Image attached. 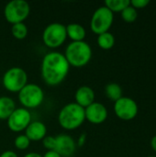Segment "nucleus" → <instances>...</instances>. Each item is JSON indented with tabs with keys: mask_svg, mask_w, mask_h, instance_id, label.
Returning <instances> with one entry per match:
<instances>
[{
	"mask_svg": "<svg viewBox=\"0 0 156 157\" xmlns=\"http://www.w3.org/2000/svg\"><path fill=\"white\" fill-rule=\"evenodd\" d=\"M76 142L72 136L68 134H60L55 136L54 151L62 157L73 156L76 151Z\"/></svg>",
	"mask_w": 156,
	"mask_h": 157,
	"instance_id": "11",
	"label": "nucleus"
},
{
	"mask_svg": "<svg viewBox=\"0 0 156 157\" xmlns=\"http://www.w3.org/2000/svg\"><path fill=\"white\" fill-rule=\"evenodd\" d=\"M151 147H152V149L156 153V135L154 136L152 138V140H151Z\"/></svg>",
	"mask_w": 156,
	"mask_h": 157,
	"instance_id": "29",
	"label": "nucleus"
},
{
	"mask_svg": "<svg viewBox=\"0 0 156 157\" xmlns=\"http://www.w3.org/2000/svg\"><path fill=\"white\" fill-rule=\"evenodd\" d=\"M70 64L63 53L50 52L41 61L40 75L43 81L51 86H56L63 83L68 75Z\"/></svg>",
	"mask_w": 156,
	"mask_h": 157,
	"instance_id": "1",
	"label": "nucleus"
},
{
	"mask_svg": "<svg viewBox=\"0 0 156 157\" xmlns=\"http://www.w3.org/2000/svg\"><path fill=\"white\" fill-rule=\"evenodd\" d=\"M131 6H133L135 9H141V8H144L146 7L150 1L149 0H131Z\"/></svg>",
	"mask_w": 156,
	"mask_h": 157,
	"instance_id": "24",
	"label": "nucleus"
},
{
	"mask_svg": "<svg viewBox=\"0 0 156 157\" xmlns=\"http://www.w3.org/2000/svg\"><path fill=\"white\" fill-rule=\"evenodd\" d=\"M121 17L122 19L127 22V23H132L134 22L137 17H138V12H137V9H135L133 6H128L125 9H123L121 12Z\"/></svg>",
	"mask_w": 156,
	"mask_h": 157,
	"instance_id": "21",
	"label": "nucleus"
},
{
	"mask_svg": "<svg viewBox=\"0 0 156 157\" xmlns=\"http://www.w3.org/2000/svg\"><path fill=\"white\" fill-rule=\"evenodd\" d=\"M86 133H82L78 140H77V143H76V145L78 147H82L85 144H86Z\"/></svg>",
	"mask_w": 156,
	"mask_h": 157,
	"instance_id": "25",
	"label": "nucleus"
},
{
	"mask_svg": "<svg viewBox=\"0 0 156 157\" xmlns=\"http://www.w3.org/2000/svg\"><path fill=\"white\" fill-rule=\"evenodd\" d=\"M0 157H18L17 153L12 151V150H6L5 152H3L1 155H0Z\"/></svg>",
	"mask_w": 156,
	"mask_h": 157,
	"instance_id": "26",
	"label": "nucleus"
},
{
	"mask_svg": "<svg viewBox=\"0 0 156 157\" xmlns=\"http://www.w3.org/2000/svg\"><path fill=\"white\" fill-rule=\"evenodd\" d=\"M42 145L47 151H54L55 148V137L53 136H46L42 141Z\"/></svg>",
	"mask_w": 156,
	"mask_h": 157,
	"instance_id": "23",
	"label": "nucleus"
},
{
	"mask_svg": "<svg viewBox=\"0 0 156 157\" xmlns=\"http://www.w3.org/2000/svg\"><path fill=\"white\" fill-rule=\"evenodd\" d=\"M7 127L11 132H21L31 122V113L25 108H17L6 120Z\"/></svg>",
	"mask_w": 156,
	"mask_h": 157,
	"instance_id": "10",
	"label": "nucleus"
},
{
	"mask_svg": "<svg viewBox=\"0 0 156 157\" xmlns=\"http://www.w3.org/2000/svg\"><path fill=\"white\" fill-rule=\"evenodd\" d=\"M105 94L108 99H110L114 102L123 97L122 96V88L117 83L108 84L105 86Z\"/></svg>",
	"mask_w": 156,
	"mask_h": 157,
	"instance_id": "18",
	"label": "nucleus"
},
{
	"mask_svg": "<svg viewBox=\"0 0 156 157\" xmlns=\"http://www.w3.org/2000/svg\"><path fill=\"white\" fill-rule=\"evenodd\" d=\"M86 121L85 109L71 102L64 105L58 114V122L60 126L66 131H74L82 126Z\"/></svg>",
	"mask_w": 156,
	"mask_h": 157,
	"instance_id": "2",
	"label": "nucleus"
},
{
	"mask_svg": "<svg viewBox=\"0 0 156 157\" xmlns=\"http://www.w3.org/2000/svg\"><path fill=\"white\" fill-rule=\"evenodd\" d=\"M114 20V14L105 6H99L95 10L90 21L91 30L99 35L104 32H108L111 28Z\"/></svg>",
	"mask_w": 156,
	"mask_h": 157,
	"instance_id": "8",
	"label": "nucleus"
},
{
	"mask_svg": "<svg viewBox=\"0 0 156 157\" xmlns=\"http://www.w3.org/2000/svg\"><path fill=\"white\" fill-rule=\"evenodd\" d=\"M42 157H62L55 151H47Z\"/></svg>",
	"mask_w": 156,
	"mask_h": 157,
	"instance_id": "27",
	"label": "nucleus"
},
{
	"mask_svg": "<svg viewBox=\"0 0 156 157\" xmlns=\"http://www.w3.org/2000/svg\"><path fill=\"white\" fill-rule=\"evenodd\" d=\"M96 95L95 91L92 87L88 86H79L74 94L75 103L82 108L86 109L95 102Z\"/></svg>",
	"mask_w": 156,
	"mask_h": 157,
	"instance_id": "13",
	"label": "nucleus"
},
{
	"mask_svg": "<svg viewBox=\"0 0 156 157\" xmlns=\"http://www.w3.org/2000/svg\"><path fill=\"white\" fill-rule=\"evenodd\" d=\"M92 48L85 40L70 42L64 52V56L70 66L80 68L86 66L92 58Z\"/></svg>",
	"mask_w": 156,
	"mask_h": 157,
	"instance_id": "3",
	"label": "nucleus"
},
{
	"mask_svg": "<svg viewBox=\"0 0 156 157\" xmlns=\"http://www.w3.org/2000/svg\"><path fill=\"white\" fill-rule=\"evenodd\" d=\"M130 0H106L105 6L111 12H121L128 6H130Z\"/></svg>",
	"mask_w": 156,
	"mask_h": 157,
	"instance_id": "19",
	"label": "nucleus"
},
{
	"mask_svg": "<svg viewBox=\"0 0 156 157\" xmlns=\"http://www.w3.org/2000/svg\"><path fill=\"white\" fill-rule=\"evenodd\" d=\"M30 6L25 0H12L6 3L4 8V16L11 25L24 22L29 16Z\"/></svg>",
	"mask_w": 156,
	"mask_h": 157,
	"instance_id": "7",
	"label": "nucleus"
},
{
	"mask_svg": "<svg viewBox=\"0 0 156 157\" xmlns=\"http://www.w3.org/2000/svg\"><path fill=\"white\" fill-rule=\"evenodd\" d=\"M11 33L13 37L17 40H24L29 33V29L27 25L24 22L17 23L12 25L11 27Z\"/></svg>",
	"mask_w": 156,
	"mask_h": 157,
	"instance_id": "20",
	"label": "nucleus"
},
{
	"mask_svg": "<svg viewBox=\"0 0 156 157\" xmlns=\"http://www.w3.org/2000/svg\"><path fill=\"white\" fill-rule=\"evenodd\" d=\"M67 37L72 41H82L85 40L86 36V30L84 26L79 23H69L66 26Z\"/></svg>",
	"mask_w": 156,
	"mask_h": 157,
	"instance_id": "15",
	"label": "nucleus"
},
{
	"mask_svg": "<svg viewBox=\"0 0 156 157\" xmlns=\"http://www.w3.org/2000/svg\"><path fill=\"white\" fill-rule=\"evenodd\" d=\"M23 157H42L41 155H40L39 153H35V152H30L26 154Z\"/></svg>",
	"mask_w": 156,
	"mask_h": 157,
	"instance_id": "28",
	"label": "nucleus"
},
{
	"mask_svg": "<svg viewBox=\"0 0 156 157\" xmlns=\"http://www.w3.org/2000/svg\"><path fill=\"white\" fill-rule=\"evenodd\" d=\"M148 157H156V156H148Z\"/></svg>",
	"mask_w": 156,
	"mask_h": 157,
	"instance_id": "30",
	"label": "nucleus"
},
{
	"mask_svg": "<svg viewBox=\"0 0 156 157\" xmlns=\"http://www.w3.org/2000/svg\"><path fill=\"white\" fill-rule=\"evenodd\" d=\"M28 84L27 72L18 66L7 69L2 77V85L10 93H18Z\"/></svg>",
	"mask_w": 156,
	"mask_h": 157,
	"instance_id": "5",
	"label": "nucleus"
},
{
	"mask_svg": "<svg viewBox=\"0 0 156 157\" xmlns=\"http://www.w3.org/2000/svg\"><path fill=\"white\" fill-rule=\"evenodd\" d=\"M67 39L66 26L60 22H52L46 26L42 32V41L45 46L56 49L62 46Z\"/></svg>",
	"mask_w": 156,
	"mask_h": 157,
	"instance_id": "6",
	"label": "nucleus"
},
{
	"mask_svg": "<svg viewBox=\"0 0 156 157\" xmlns=\"http://www.w3.org/2000/svg\"><path fill=\"white\" fill-rule=\"evenodd\" d=\"M16 102L10 97H0V120L6 121L16 109Z\"/></svg>",
	"mask_w": 156,
	"mask_h": 157,
	"instance_id": "16",
	"label": "nucleus"
},
{
	"mask_svg": "<svg viewBox=\"0 0 156 157\" xmlns=\"http://www.w3.org/2000/svg\"><path fill=\"white\" fill-rule=\"evenodd\" d=\"M17 94L18 101L22 108L29 110L40 107L45 98V93L41 86L34 83H28Z\"/></svg>",
	"mask_w": 156,
	"mask_h": 157,
	"instance_id": "4",
	"label": "nucleus"
},
{
	"mask_svg": "<svg viewBox=\"0 0 156 157\" xmlns=\"http://www.w3.org/2000/svg\"><path fill=\"white\" fill-rule=\"evenodd\" d=\"M97 45L103 50H110L115 45V37L109 31L97 35Z\"/></svg>",
	"mask_w": 156,
	"mask_h": 157,
	"instance_id": "17",
	"label": "nucleus"
},
{
	"mask_svg": "<svg viewBox=\"0 0 156 157\" xmlns=\"http://www.w3.org/2000/svg\"><path fill=\"white\" fill-rule=\"evenodd\" d=\"M25 134L30 142L42 141L47 136V127L42 121H31L25 130Z\"/></svg>",
	"mask_w": 156,
	"mask_h": 157,
	"instance_id": "14",
	"label": "nucleus"
},
{
	"mask_svg": "<svg viewBox=\"0 0 156 157\" xmlns=\"http://www.w3.org/2000/svg\"><path fill=\"white\" fill-rule=\"evenodd\" d=\"M30 141L29 139L26 136V134H18L14 141V145L17 149L24 151L27 150L29 145H30Z\"/></svg>",
	"mask_w": 156,
	"mask_h": 157,
	"instance_id": "22",
	"label": "nucleus"
},
{
	"mask_svg": "<svg viewBox=\"0 0 156 157\" xmlns=\"http://www.w3.org/2000/svg\"><path fill=\"white\" fill-rule=\"evenodd\" d=\"M138 105L135 100L128 97H122L114 103V112L122 121H131L138 114Z\"/></svg>",
	"mask_w": 156,
	"mask_h": 157,
	"instance_id": "9",
	"label": "nucleus"
},
{
	"mask_svg": "<svg viewBox=\"0 0 156 157\" xmlns=\"http://www.w3.org/2000/svg\"><path fill=\"white\" fill-rule=\"evenodd\" d=\"M86 121L92 124H101L103 123L108 115L107 108L100 102L95 101L90 106L85 109Z\"/></svg>",
	"mask_w": 156,
	"mask_h": 157,
	"instance_id": "12",
	"label": "nucleus"
}]
</instances>
